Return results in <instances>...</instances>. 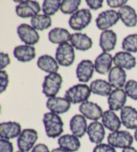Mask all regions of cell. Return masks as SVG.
Segmentation results:
<instances>
[{
    "label": "cell",
    "instance_id": "obj_23",
    "mask_svg": "<svg viewBox=\"0 0 137 152\" xmlns=\"http://www.w3.org/2000/svg\"><path fill=\"white\" fill-rule=\"evenodd\" d=\"M70 44L75 50L86 51V50L92 48L93 40L86 34L75 33V34H71Z\"/></svg>",
    "mask_w": 137,
    "mask_h": 152
},
{
    "label": "cell",
    "instance_id": "obj_7",
    "mask_svg": "<svg viewBox=\"0 0 137 152\" xmlns=\"http://www.w3.org/2000/svg\"><path fill=\"white\" fill-rule=\"evenodd\" d=\"M38 139V132L32 128L22 130L20 136L17 138V146L19 151L28 152L33 150Z\"/></svg>",
    "mask_w": 137,
    "mask_h": 152
},
{
    "label": "cell",
    "instance_id": "obj_12",
    "mask_svg": "<svg viewBox=\"0 0 137 152\" xmlns=\"http://www.w3.org/2000/svg\"><path fill=\"white\" fill-rule=\"evenodd\" d=\"M94 70V63L91 60H82L77 65L76 77L80 82L87 83L92 79Z\"/></svg>",
    "mask_w": 137,
    "mask_h": 152
},
{
    "label": "cell",
    "instance_id": "obj_2",
    "mask_svg": "<svg viewBox=\"0 0 137 152\" xmlns=\"http://www.w3.org/2000/svg\"><path fill=\"white\" fill-rule=\"evenodd\" d=\"M90 86L85 84H77L66 91L64 97L70 104H77L87 102L91 96Z\"/></svg>",
    "mask_w": 137,
    "mask_h": 152
},
{
    "label": "cell",
    "instance_id": "obj_13",
    "mask_svg": "<svg viewBox=\"0 0 137 152\" xmlns=\"http://www.w3.org/2000/svg\"><path fill=\"white\" fill-rule=\"evenodd\" d=\"M113 63L116 67L130 70L136 66V59L130 52L118 51L113 56Z\"/></svg>",
    "mask_w": 137,
    "mask_h": 152
},
{
    "label": "cell",
    "instance_id": "obj_30",
    "mask_svg": "<svg viewBox=\"0 0 137 152\" xmlns=\"http://www.w3.org/2000/svg\"><path fill=\"white\" fill-rule=\"evenodd\" d=\"M111 88L112 87L108 81L100 79L95 80L90 84V89L92 93L102 97H109L112 91Z\"/></svg>",
    "mask_w": 137,
    "mask_h": 152
},
{
    "label": "cell",
    "instance_id": "obj_43",
    "mask_svg": "<svg viewBox=\"0 0 137 152\" xmlns=\"http://www.w3.org/2000/svg\"><path fill=\"white\" fill-rule=\"evenodd\" d=\"M122 152H137V150L136 148H134L133 146H130V147H127L125 149H123Z\"/></svg>",
    "mask_w": 137,
    "mask_h": 152
},
{
    "label": "cell",
    "instance_id": "obj_40",
    "mask_svg": "<svg viewBox=\"0 0 137 152\" xmlns=\"http://www.w3.org/2000/svg\"><path fill=\"white\" fill-rule=\"evenodd\" d=\"M86 3L91 10H97L102 8L104 1L103 0H87Z\"/></svg>",
    "mask_w": 137,
    "mask_h": 152
},
{
    "label": "cell",
    "instance_id": "obj_6",
    "mask_svg": "<svg viewBox=\"0 0 137 152\" xmlns=\"http://www.w3.org/2000/svg\"><path fill=\"white\" fill-rule=\"evenodd\" d=\"M107 141H108V144L114 148L125 149L132 145L133 141H134V137L128 131L118 130V131L110 132L108 135Z\"/></svg>",
    "mask_w": 137,
    "mask_h": 152
},
{
    "label": "cell",
    "instance_id": "obj_4",
    "mask_svg": "<svg viewBox=\"0 0 137 152\" xmlns=\"http://www.w3.org/2000/svg\"><path fill=\"white\" fill-rule=\"evenodd\" d=\"M74 49L75 48L71 45V44L68 43L62 44L57 46L55 57L59 65L63 67H69L74 63L75 58Z\"/></svg>",
    "mask_w": 137,
    "mask_h": 152
},
{
    "label": "cell",
    "instance_id": "obj_14",
    "mask_svg": "<svg viewBox=\"0 0 137 152\" xmlns=\"http://www.w3.org/2000/svg\"><path fill=\"white\" fill-rule=\"evenodd\" d=\"M122 124L128 129H137V110L131 106H124L120 112Z\"/></svg>",
    "mask_w": 137,
    "mask_h": 152
},
{
    "label": "cell",
    "instance_id": "obj_26",
    "mask_svg": "<svg viewBox=\"0 0 137 152\" xmlns=\"http://www.w3.org/2000/svg\"><path fill=\"white\" fill-rule=\"evenodd\" d=\"M59 147L68 152H76L81 147V142L79 138L73 134H64L57 139Z\"/></svg>",
    "mask_w": 137,
    "mask_h": 152
},
{
    "label": "cell",
    "instance_id": "obj_27",
    "mask_svg": "<svg viewBox=\"0 0 137 152\" xmlns=\"http://www.w3.org/2000/svg\"><path fill=\"white\" fill-rule=\"evenodd\" d=\"M37 66L42 71L48 73V75L57 73L59 69V64L56 58L49 55H43L40 56L37 61Z\"/></svg>",
    "mask_w": 137,
    "mask_h": 152
},
{
    "label": "cell",
    "instance_id": "obj_3",
    "mask_svg": "<svg viewBox=\"0 0 137 152\" xmlns=\"http://www.w3.org/2000/svg\"><path fill=\"white\" fill-rule=\"evenodd\" d=\"M63 84V77L58 73L49 74L45 76L42 85V91L45 96L49 97H56L60 91Z\"/></svg>",
    "mask_w": 137,
    "mask_h": 152
},
{
    "label": "cell",
    "instance_id": "obj_8",
    "mask_svg": "<svg viewBox=\"0 0 137 152\" xmlns=\"http://www.w3.org/2000/svg\"><path fill=\"white\" fill-rule=\"evenodd\" d=\"M120 20L119 14L114 10H108L101 12L96 18V26L99 30L105 31L116 25Z\"/></svg>",
    "mask_w": 137,
    "mask_h": 152
},
{
    "label": "cell",
    "instance_id": "obj_32",
    "mask_svg": "<svg viewBox=\"0 0 137 152\" xmlns=\"http://www.w3.org/2000/svg\"><path fill=\"white\" fill-rule=\"evenodd\" d=\"M81 0H63L60 4V11L65 15L75 14L81 5Z\"/></svg>",
    "mask_w": 137,
    "mask_h": 152
},
{
    "label": "cell",
    "instance_id": "obj_22",
    "mask_svg": "<svg viewBox=\"0 0 137 152\" xmlns=\"http://www.w3.org/2000/svg\"><path fill=\"white\" fill-rule=\"evenodd\" d=\"M120 20L128 28H135L137 25V13L130 5H124L118 10Z\"/></svg>",
    "mask_w": 137,
    "mask_h": 152
},
{
    "label": "cell",
    "instance_id": "obj_1",
    "mask_svg": "<svg viewBox=\"0 0 137 152\" xmlns=\"http://www.w3.org/2000/svg\"><path fill=\"white\" fill-rule=\"evenodd\" d=\"M43 123L47 137L55 138L61 137L63 132V122L59 115L52 112H48L44 115Z\"/></svg>",
    "mask_w": 137,
    "mask_h": 152
},
{
    "label": "cell",
    "instance_id": "obj_24",
    "mask_svg": "<svg viewBox=\"0 0 137 152\" xmlns=\"http://www.w3.org/2000/svg\"><path fill=\"white\" fill-rule=\"evenodd\" d=\"M13 55L16 60L21 62H27L34 60L36 52L35 48L32 45H21L15 47L13 50Z\"/></svg>",
    "mask_w": 137,
    "mask_h": 152
},
{
    "label": "cell",
    "instance_id": "obj_33",
    "mask_svg": "<svg viewBox=\"0 0 137 152\" xmlns=\"http://www.w3.org/2000/svg\"><path fill=\"white\" fill-rule=\"evenodd\" d=\"M61 1L59 0H45L42 4V11L48 16L53 15L60 10Z\"/></svg>",
    "mask_w": 137,
    "mask_h": 152
},
{
    "label": "cell",
    "instance_id": "obj_18",
    "mask_svg": "<svg viewBox=\"0 0 137 152\" xmlns=\"http://www.w3.org/2000/svg\"><path fill=\"white\" fill-rule=\"evenodd\" d=\"M127 101V94L123 89H115L108 97V105L110 110H121L125 106Z\"/></svg>",
    "mask_w": 137,
    "mask_h": 152
},
{
    "label": "cell",
    "instance_id": "obj_39",
    "mask_svg": "<svg viewBox=\"0 0 137 152\" xmlns=\"http://www.w3.org/2000/svg\"><path fill=\"white\" fill-rule=\"evenodd\" d=\"M10 58L9 54L1 52L0 53V69L4 70L7 66L10 65Z\"/></svg>",
    "mask_w": 137,
    "mask_h": 152
},
{
    "label": "cell",
    "instance_id": "obj_25",
    "mask_svg": "<svg viewBox=\"0 0 137 152\" xmlns=\"http://www.w3.org/2000/svg\"><path fill=\"white\" fill-rule=\"evenodd\" d=\"M117 41L116 34L112 30H105L100 34L99 46L104 52H109L113 50Z\"/></svg>",
    "mask_w": 137,
    "mask_h": 152
},
{
    "label": "cell",
    "instance_id": "obj_37",
    "mask_svg": "<svg viewBox=\"0 0 137 152\" xmlns=\"http://www.w3.org/2000/svg\"><path fill=\"white\" fill-rule=\"evenodd\" d=\"M13 144L8 139H0V152H13Z\"/></svg>",
    "mask_w": 137,
    "mask_h": 152
},
{
    "label": "cell",
    "instance_id": "obj_31",
    "mask_svg": "<svg viewBox=\"0 0 137 152\" xmlns=\"http://www.w3.org/2000/svg\"><path fill=\"white\" fill-rule=\"evenodd\" d=\"M31 26L35 29L39 31H44L46 29H48L52 26V18L51 16H48L46 15H38L31 18Z\"/></svg>",
    "mask_w": 137,
    "mask_h": 152
},
{
    "label": "cell",
    "instance_id": "obj_29",
    "mask_svg": "<svg viewBox=\"0 0 137 152\" xmlns=\"http://www.w3.org/2000/svg\"><path fill=\"white\" fill-rule=\"evenodd\" d=\"M71 34L67 29L62 28H55L52 29L48 34V39L52 44L60 45L62 44L70 41Z\"/></svg>",
    "mask_w": 137,
    "mask_h": 152
},
{
    "label": "cell",
    "instance_id": "obj_38",
    "mask_svg": "<svg viewBox=\"0 0 137 152\" xmlns=\"http://www.w3.org/2000/svg\"><path fill=\"white\" fill-rule=\"evenodd\" d=\"M93 152H116L114 147H112L109 144H99L97 145L94 148Z\"/></svg>",
    "mask_w": 137,
    "mask_h": 152
},
{
    "label": "cell",
    "instance_id": "obj_17",
    "mask_svg": "<svg viewBox=\"0 0 137 152\" xmlns=\"http://www.w3.org/2000/svg\"><path fill=\"white\" fill-rule=\"evenodd\" d=\"M94 69L99 75H106L109 74L110 69H112L113 63V56L109 52H102L101 54L96 57L94 61Z\"/></svg>",
    "mask_w": 137,
    "mask_h": 152
},
{
    "label": "cell",
    "instance_id": "obj_20",
    "mask_svg": "<svg viewBox=\"0 0 137 152\" xmlns=\"http://www.w3.org/2000/svg\"><path fill=\"white\" fill-rule=\"evenodd\" d=\"M87 134L91 143L99 145L102 143L105 136V126L99 121H94L88 125Z\"/></svg>",
    "mask_w": 137,
    "mask_h": 152
},
{
    "label": "cell",
    "instance_id": "obj_15",
    "mask_svg": "<svg viewBox=\"0 0 137 152\" xmlns=\"http://www.w3.org/2000/svg\"><path fill=\"white\" fill-rule=\"evenodd\" d=\"M21 126L15 121H7L0 124V137L4 139L18 138L21 133Z\"/></svg>",
    "mask_w": 137,
    "mask_h": 152
},
{
    "label": "cell",
    "instance_id": "obj_44",
    "mask_svg": "<svg viewBox=\"0 0 137 152\" xmlns=\"http://www.w3.org/2000/svg\"><path fill=\"white\" fill-rule=\"evenodd\" d=\"M52 152H68L67 151H65V150H63V149H62L60 147H58V148H56V149H53Z\"/></svg>",
    "mask_w": 137,
    "mask_h": 152
},
{
    "label": "cell",
    "instance_id": "obj_5",
    "mask_svg": "<svg viewBox=\"0 0 137 152\" xmlns=\"http://www.w3.org/2000/svg\"><path fill=\"white\" fill-rule=\"evenodd\" d=\"M92 21V14L90 10L82 9L76 11L73 14L69 20L68 25L73 30L75 31H82L86 28Z\"/></svg>",
    "mask_w": 137,
    "mask_h": 152
},
{
    "label": "cell",
    "instance_id": "obj_19",
    "mask_svg": "<svg viewBox=\"0 0 137 152\" xmlns=\"http://www.w3.org/2000/svg\"><path fill=\"white\" fill-rule=\"evenodd\" d=\"M87 120L82 115H75L69 121V128L73 135L77 138H82L88 131Z\"/></svg>",
    "mask_w": 137,
    "mask_h": 152
},
{
    "label": "cell",
    "instance_id": "obj_11",
    "mask_svg": "<svg viewBox=\"0 0 137 152\" xmlns=\"http://www.w3.org/2000/svg\"><path fill=\"white\" fill-rule=\"evenodd\" d=\"M79 111L86 119H89L94 121H98L99 119H101L104 113L99 105L90 101L80 104Z\"/></svg>",
    "mask_w": 137,
    "mask_h": 152
},
{
    "label": "cell",
    "instance_id": "obj_34",
    "mask_svg": "<svg viewBox=\"0 0 137 152\" xmlns=\"http://www.w3.org/2000/svg\"><path fill=\"white\" fill-rule=\"evenodd\" d=\"M122 48L124 51L130 53L137 52V34L128 35L122 42Z\"/></svg>",
    "mask_w": 137,
    "mask_h": 152
},
{
    "label": "cell",
    "instance_id": "obj_35",
    "mask_svg": "<svg viewBox=\"0 0 137 152\" xmlns=\"http://www.w3.org/2000/svg\"><path fill=\"white\" fill-rule=\"evenodd\" d=\"M124 91L128 97L137 101V81L135 80H128L124 86Z\"/></svg>",
    "mask_w": 137,
    "mask_h": 152
},
{
    "label": "cell",
    "instance_id": "obj_41",
    "mask_svg": "<svg viewBox=\"0 0 137 152\" xmlns=\"http://www.w3.org/2000/svg\"><path fill=\"white\" fill-rule=\"evenodd\" d=\"M107 4L110 8H120L126 5L128 3L127 0H107Z\"/></svg>",
    "mask_w": 137,
    "mask_h": 152
},
{
    "label": "cell",
    "instance_id": "obj_10",
    "mask_svg": "<svg viewBox=\"0 0 137 152\" xmlns=\"http://www.w3.org/2000/svg\"><path fill=\"white\" fill-rule=\"evenodd\" d=\"M17 34L20 39L27 45H34L40 41V34L31 25L21 24L17 28Z\"/></svg>",
    "mask_w": 137,
    "mask_h": 152
},
{
    "label": "cell",
    "instance_id": "obj_42",
    "mask_svg": "<svg viewBox=\"0 0 137 152\" xmlns=\"http://www.w3.org/2000/svg\"><path fill=\"white\" fill-rule=\"evenodd\" d=\"M31 152H50L48 146L45 144H38L34 146Z\"/></svg>",
    "mask_w": 137,
    "mask_h": 152
},
{
    "label": "cell",
    "instance_id": "obj_46",
    "mask_svg": "<svg viewBox=\"0 0 137 152\" xmlns=\"http://www.w3.org/2000/svg\"><path fill=\"white\" fill-rule=\"evenodd\" d=\"M16 152H24V151H16Z\"/></svg>",
    "mask_w": 137,
    "mask_h": 152
},
{
    "label": "cell",
    "instance_id": "obj_16",
    "mask_svg": "<svg viewBox=\"0 0 137 152\" xmlns=\"http://www.w3.org/2000/svg\"><path fill=\"white\" fill-rule=\"evenodd\" d=\"M70 103L65 97H49L46 102V107L49 110L57 115L64 114L70 109Z\"/></svg>",
    "mask_w": 137,
    "mask_h": 152
},
{
    "label": "cell",
    "instance_id": "obj_21",
    "mask_svg": "<svg viewBox=\"0 0 137 152\" xmlns=\"http://www.w3.org/2000/svg\"><path fill=\"white\" fill-rule=\"evenodd\" d=\"M127 74L125 70L118 67H114L110 69L108 74V82L115 89H122L126 84Z\"/></svg>",
    "mask_w": 137,
    "mask_h": 152
},
{
    "label": "cell",
    "instance_id": "obj_9",
    "mask_svg": "<svg viewBox=\"0 0 137 152\" xmlns=\"http://www.w3.org/2000/svg\"><path fill=\"white\" fill-rule=\"evenodd\" d=\"M41 4L37 1H21L15 7V13L21 18H33L41 12Z\"/></svg>",
    "mask_w": 137,
    "mask_h": 152
},
{
    "label": "cell",
    "instance_id": "obj_36",
    "mask_svg": "<svg viewBox=\"0 0 137 152\" xmlns=\"http://www.w3.org/2000/svg\"><path fill=\"white\" fill-rule=\"evenodd\" d=\"M9 85V75L6 71L0 70V93L6 90Z\"/></svg>",
    "mask_w": 137,
    "mask_h": 152
},
{
    "label": "cell",
    "instance_id": "obj_28",
    "mask_svg": "<svg viewBox=\"0 0 137 152\" xmlns=\"http://www.w3.org/2000/svg\"><path fill=\"white\" fill-rule=\"evenodd\" d=\"M101 120H102L103 126L111 132L118 131L122 125L121 119H119L114 111L110 110L105 111L103 113Z\"/></svg>",
    "mask_w": 137,
    "mask_h": 152
},
{
    "label": "cell",
    "instance_id": "obj_45",
    "mask_svg": "<svg viewBox=\"0 0 137 152\" xmlns=\"http://www.w3.org/2000/svg\"><path fill=\"white\" fill-rule=\"evenodd\" d=\"M134 138L137 141V129H136V131H135V135H134Z\"/></svg>",
    "mask_w": 137,
    "mask_h": 152
}]
</instances>
